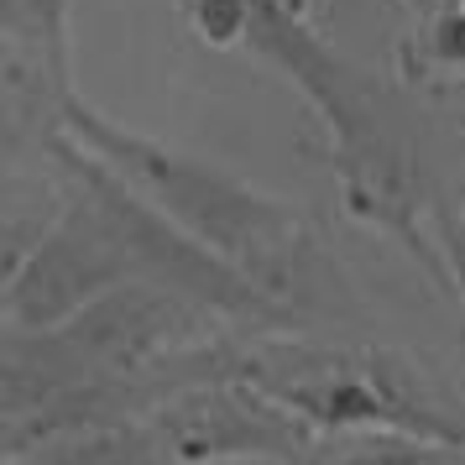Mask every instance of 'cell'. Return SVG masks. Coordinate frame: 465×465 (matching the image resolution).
I'll return each mask as SVG.
<instances>
[{
    "instance_id": "1",
    "label": "cell",
    "mask_w": 465,
    "mask_h": 465,
    "mask_svg": "<svg viewBox=\"0 0 465 465\" xmlns=\"http://www.w3.org/2000/svg\"><path fill=\"white\" fill-rule=\"evenodd\" d=\"M64 131L84 152H94L105 168L121 173L131 189L152 199L168 220H178L193 241L220 252L246 282H256L288 314V324L324 319L340 309V303H330L340 277L319 252L303 210L241 183L214 163H199L189 152H173L163 142L142 136V131L115 126L79 100L68 105Z\"/></svg>"
},
{
    "instance_id": "2",
    "label": "cell",
    "mask_w": 465,
    "mask_h": 465,
    "mask_svg": "<svg viewBox=\"0 0 465 465\" xmlns=\"http://www.w3.org/2000/svg\"><path fill=\"white\" fill-rule=\"evenodd\" d=\"M220 361L225 377L272 392L314 429H402L465 450V419H455L440 402V387L387 345H330L288 330H231Z\"/></svg>"
},
{
    "instance_id": "3",
    "label": "cell",
    "mask_w": 465,
    "mask_h": 465,
    "mask_svg": "<svg viewBox=\"0 0 465 465\" xmlns=\"http://www.w3.org/2000/svg\"><path fill=\"white\" fill-rule=\"evenodd\" d=\"M246 43H256L262 58H272L277 68H288L309 89L330 131H340V163H345L351 199L366 214H381L387 225H398V214L408 210V178H402V147L381 126L377 94L345 64H335V53H324L277 0H252Z\"/></svg>"
},
{
    "instance_id": "4",
    "label": "cell",
    "mask_w": 465,
    "mask_h": 465,
    "mask_svg": "<svg viewBox=\"0 0 465 465\" xmlns=\"http://www.w3.org/2000/svg\"><path fill=\"white\" fill-rule=\"evenodd\" d=\"M68 183L74 189L37 231V241L5 267V330H53L136 277L100 199L79 178Z\"/></svg>"
},
{
    "instance_id": "5",
    "label": "cell",
    "mask_w": 465,
    "mask_h": 465,
    "mask_svg": "<svg viewBox=\"0 0 465 465\" xmlns=\"http://www.w3.org/2000/svg\"><path fill=\"white\" fill-rule=\"evenodd\" d=\"M168 465H298L314 423L241 377L193 381L147 413Z\"/></svg>"
},
{
    "instance_id": "6",
    "label": "cell",
    "mask_w": 465,
    "mask_h": 465,
    "mask_svg": "<svg viewBox=\"0 0 465 465\" xmlns=\"http://www.w3.org/2000/svg\"><path fill=\"white\" fill-rule=\"evenodd\" d=\"M450 455L460 450L402 429H319L298 465H444Z\"/></svg>"
},
{
    "instance_id": "7",
    "label": "cell",
    "mask_w": 465,
    "mask_h": 465,
    "mask_svg": "<svg viewBox=\"0 0 465 465\" xmlns=\"http://www.w3.org/2000/svg\"><path fill=\"white\" fill-rule=\"evenodd\" d=\"M450 256H455V277L465 288V231H450Z\"/></svg>"
},
{
    "instance_id": "8",
    "label": "cell",
    "mask_w": 465,
    "mask_h": 465,
    "mask_svg": "<svg viewBox=\"0 0 465 465\" xmlns=\"http://www.w3.org/2000/svg\"><path fill=\"white\" fill-rule=\"evenodd\" d=\"M5 465H26V460H5Z\"/></svg>"
}]
</instances>
